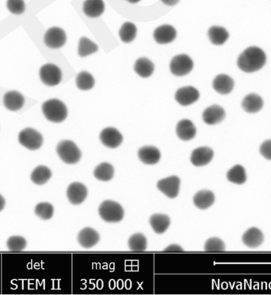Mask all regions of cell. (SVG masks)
I'll return each mask as SVG.
<instances>
[{
  "mask_svg": "<svg viewBox=\"0 0 271 295\" xmlns=\"http://www.w3.org/2000/svg\"><path fill=\"white\" fill-rule=\"evenodd\" d=\"M266 56L263 50L259 47L252 46L246 48L239 55L237 66L245 73H253L259 71L264 67Z\"/></svg>",
  "mask_w": 271,
  "mask_h": 295,
  "instance_id": "1",
  "label": "cell"
},
{
  "mask_svg": "<svg viewBox=\"0 0 271 295\" xmlns=\"http://www.w3.org/2000/svg\"><path fill=\"white\" fill-rule=\"evenodd\" d=\"M42 112L45 118L51 122H63L67 117V109L65 104L55 98L43 103Z\"/></svg>",
  "mask_w": 271,
  "mask_h": 295,
  "instance_id": "2",
  "label": "cell"
},
{
  "mask_svg": "<svg viewBox=\"0 0 271 295\" xmlns=\"http://www.w3.org/2000/svg\"><path fill=\"white\" fill-rule=\"evenodd\" d=\"M57 152L60 159L67 164H76L81 158V151L76 143L70 140L60 142L57 147Z\"/></svg>",
  "mask_w": 271,
  "mask_h": 295,
  "instance_id": "3",
  "label": "cell"
},
{
  "mask_svg": "<svg viewBox=\"0 0 271 295\" xmlns=\"http://www.w3.org/2000/svg\"><path fill=\"white\" fill-rule=\"evenodd\" d=\"M100 216L107 223H118L124 217V209L117 202L106 200L98 209Z\"/></svg>",
  "mask_w": 271,
  "mask_h": 295,
  "instance_id": "4",
  "label": "cell"
},
{
  "mask_svg": "<svg viewBox=\"0 0 271 295\" xmlns=\"http://www.w3.org/2000/svg\"><path fill=\"white\" fill-rule=\"evenodd\" d=\"M193 68V60L186 54L176 56L170 61V72L176 76H184L191 72Z\"/></svg>",
  "mask_w": 271,
  "mask_h": 295,
  "instance_id": "5",
  "label": "cell"
},
{
  "mask_svg": "<svg viewBox=\"0 0 271 295\" xmlns=\"http://www.w3.org/2000/svg\"><path fill=\"white\" fill-rule=\"evenodd\" d=\"M18 142L21 145L30 150L41 148L43 144V136L33 128H26L18 135Z\"/></svg>",
  "mask_w": 271,
  "mask_h": 295,
  "instance_id": "6",
  "label": "cell"
},
{
  "mask_svg": "<svg viewBox=\"0 0 271 295\" xmlns=\"http://www.w3.org/2000/svg\"><path fill=\"white\" fill-rule=\"evenodd\" d=\"M40 78L44 85L56 87L62 80V72L57 66L53 64H44L40 69Z\"/></svg>",
  "mask_w": 271,
  "mask_h": 295,
  "instance_id": "7",
  "label": "cell"
},
{
  "mask_svg": "<svg viewBox=\"0 0 271 295\" xmlns=\"http://www.w3.org/2000/svg\"><path fill=\"white\" fill-rule=\"evenodd\" d=\"M67 41L64 30L59 27H52L44 34V42L47 47L53 49L62 48Z\"/></svg>",
  "mask_w": 271,
  "mask_h": 295,
  "instance_id": "8",
  "label": "cell"
},
{
  "mask_svg": "<svg viewBox=\"0 0 271 295\" xmlns=\"http://www.w3.org/2000/svg\"><path fill=\"white\" fill-rule=\"evenodd\" d=\"M180 187V179L176 176L167 177L159 180L157 187L160 192L170 199L177 197Z\"/></svg>",
  "mask_w": 271,
  "mask_h": 295,
  "instance_id": "9",
  "label": "cell"
},
{
  "mask_svg": "<svg viewBox=\"0 0 271 295\" xmlns=\"http://www.w3.org/2000/svg\"><path fill=\"white\" fill-rule=\"evenodd\" d=\"M176 100L180 105L188 106L196 102L200 97L199 90L194 87H184L179 88L176 94Z\"/></svg>",
  "mask_w": 271,
  "mask_h": 295,
  "instance_id": "10",
  "label": "cell"
},
{
  "mask_svg": "<svg viewBox=\"0 0 271 295\" xmlns=\"http://www.w3.org/2000/svg\"><path fill=\"white\" fill-rule=\"evenodd\" d=\"M100 140L103 145L109 148H117L122 143L123 136L114 127H107L102 131Z\"/></svg>",
  "mask_w": 271,
  "mask_h": 295,
  "instance_id": "11",
  "label": "cell"
},
{
  "mask_svg": "<svg viewBox=\"0 0 271 295\" xmlns=\"http://www.w3.org/2000/svg\"><path fill=\"white\" fill-rule=\"evenodd\" d=\"M67 196L71 204L79 205L87 198V187L81 183H72L67 187Z\"/></svg>",
  "mask_w": 271,
  "mask_h": 295,
  "instance_id": "12",
  "label": "cell"
},
{
  "mask_svg": "<svg viewBox=\"0 0 271 295\" xmlns=\"http://www.w3.org/2000/svg\"><path fill=\"white\" fill-rule=\"evenodd\" d=\"M177 37L176 29L172 25H163L157 27L153 33V37L158 44H166L174 41Z\"/></svg>",
  "mask_w": 271,
  "mask_h": 295,
  "instance_id": "13",
  "label": "cell"
},
{
  "mask_svg": "<svg viewBox=\"0 0 271 295\" xmlns=\"http://www.w3.org/2000/svg\"><path fill=\"white\" fill-rule=\"evenodd\" d=\"M214 152L212 149L207 147H199L193 150L190 157V162L193 166H203L209 164L213 159Z\"/></svg>",
  "mask_w": 271,
  "mask_h": 295,
  "instance_id": "14",
  "label": "cell"
},
{
  "mask_svg": "<svg viewBox=\"0 0 271 295\" xmlns=\"http://www.w3.org/2000/svg\"><path fill=\"white\" fill-rule=\"evenodd\" d=\"M202 118L204 122L209 125L219 124L225 118V110L218 104H213L203 112Z\"/></svg>",
  "mask_w": 271,
  "mask_h": 295,
  "instance_id": "15",
  "label": "cell"
},
{
  "mask_svg": "<svg viewBox=\"0 0 271 295\" xmlns=\"http://www.w3.org/2000/svg\"><path fill=\"white\" fill-rule=\"evenodd\" d=\"M4 104L6 109L10 111H18L23 107L25 98L23 95L18 91L12 90L4 94Z\"/></svg>",
  "mask_w": 271,
  "mask_h": 295,
  "instance_id": "16",
  "label": "cell"
},
{
  "mask_svg": "<svg viewBox=\"0 0 271 295\" xmlns=\"http://www.w3.org/2000/svg\"><path fill=\"white\" fill-rule=\"evenodd\" d=\"M234 80L227 74H218L213 82V88L220 94H229L234 88Z\"/></svg>",
  "mask_w": 271,
  "mask_h": 295,
  "instance_id": "17",
  "label": "cell"
},
{
  "mask_svg": "<svg viewBox=\"0 0 271 295\" xmlns=\"http://www.w3.org/2000/svg\"><path fill=\"white\" fill-rule=\"evenodd\" d=\"M178 137L183 141H190L196 136L197 130L190 120H180L176 127Z\"/></svg>",
  "mask_w": 271,
  "mask_h": 295,
  "instance_id": "18",
  "label": "cell"
},
{
  "mask_svg": "<svg viewBox=\"0 0 271 295\" xmlns=\"http://www.w3.org/2000/svg\"><path fill=\"white\" fill-rule=\"evenodd\" d=\"M100 234L92 228H84L79 233L78 242L82 247L90 249L100 242Z\"/></svg>",
  "mask_w": 271,
  "mask_h": 295,
  "instance_id": "19",
  "label": "cell"
},
{
  "mask_svg": "<svg viewBox=\"0 0 271 295\" xmlns=\"http://www.w3.org/2000/svg\"><path fill=\"white\" fill-rule=\"evenodd\" d=\"M138 157L142 163L146 165H155L159 163L161 154L159 149L155 147H141L138 151Z\"/></svg>",
  "mask_w": 271,
  "mask_h": 295,
  "instance_id": "20",
  "label": "cell"
},
{
  "mask_svg": "<svg viewBox=\"0 0 271 295\" xmlns=\"http://www.w3.org/2000/svg\"><path fill=\"white\" fill-rule=\"evenodd\" d=\"M83 11L89 18H98L104 13V2L103 0H85Z\"/></svg>",
  "mask_w": 271,
  "mask_h": 295,
  "instance_id": "21",
  "label": "cell"
},
{
  "mask_svg": "<svg viewBox=\"0 0 271 295\" xmlns=\"http://www.w3.org/2000/svg\"><path fill=\"white\" fill-rule=\"evenodd\" d=\"M263 107V100L256 94H249L242 101V108L248 113H256Z\"/></svg>",
  "mask_w": 271,
  "mask_h": 295,
  "instance_id": "22",
  "label": "cell"
},
{
  "mask_svg": "<svg viewBox=\"0 0 271 295\" xmlns=\"http://www.w3.org/2000/svg\"><path fill=\"white\" fill-rule=\"evenodd\" d=\"M242 240L245 246L248 247L256 248L262 244L264 240V236L260 230L252 227L245 232Z\"/></svg>",
  "mask_w": 271,
  "mask_h": 295,
  "instance_id": "23",
  "label": "cell"
},
{
  "mask_svg": "<svg viewBox=\"0 0 271 295\" xmlns=\"http://www.w3.org/2000/svg\"><path fill=\"white\" fill-rule=\"evenodd\" d=\"M215 201L213 193L209 190H202L196 193L193 197V203L198 208L205 210L213 205Z\"/></svg>",
  "mask_w": 271,
  "mask_h": 295,
  "instance_id": "24",
  "label": "cell"
},
{
  "mask_svg": "<svg viewBox=\"0 0 271 295\" xmlns=\"http://www.w3.org/2000/svg\"><path fill=\"white\" fill-rule=\"evenodd\" d=\"M155 66L153 63L145 57L138 59L135 63V72L141 78H149L153 74Z\"/></svg>",
  "mask_w": 271,
  "mask_h": 295,
  "instance_id": "25",
  "label": "cell"
},
{
  "mask_svg": "<svg viewBox=\"0 0 271 295\" xmlns=\"http://www.w3.org/2000/svg\"><path fill=\"white\" fill-rule=\"evenodd\" d=\"M149 223L156 233L162 234L168 229L170 220L166 214H156L151 216Z\"/></svg>",
  "mask_w": 271,
  "mask_h": 295,
  "instance_id": "26",
  "label": "cell"
},
{
  "mask_svg": "<svg viewBox=\"0 0 271 295\" xmlns=\"http://www.w3.org/2000/svg\"><path fill=\"white\" fill-rule=\"evenodd\" d=\"M211 43L215 45H222L229 40V34L226 29L221 26H212L208 31Z\"/></svg>",
  "mask_w": 271,
  "mask_h": 295,
  "instance_id": "27",
  "label": "cell"
},
{
  "mask_svg": "<svg viewBox=\"0 0 271 295\" xmlns=\"http://www.w3.org/2000/svg\"><path fill=\"white\" fill-rule=\"evenodd\" d=\"M52 171L50 168L44 166H37V168L34 169L31 174V180L34 184L37 185H42L51 178Z\"/></svg>",
  "mask_w": 271,
  "mask_h": 295,
  "instance_id": "28",
  "label": "cell"
},
{
  "mask_svg": "<svg viewBox=\"0 0 271 295\" xmlns=\"http://www.w3.org/2000/svg\"><path fill=\"white\" fill-rule=\"evenodd\" d=\"M114 169L110 163H103L96 167L94 175L97 180L109 181L114 177Z\"/></svg>",
  "mask_w": 271,
  "mask_h": 295,
  "instance_id": "29",
  "label": "cell"
},
{
  "mask_svg": "<svg viewBox=\"0 0 271 295\" xmlns=\"http://www.w3.org/2000/svg\"><path fill=\"white\" fill-rule=\"evenodd\" d=\"M137 26L133 22H125L120 30H119V36L123 42L130 43L134 41L137 37Z\"/></svg>",
  "mask_w": 271,
  "mask_h": 295,
  "instance_id": "30",
  "label": "cell"
},
{
  "mask_svg": "<svg viewBox=\"0 0 271 295\" xmlns=\"http://www.w3.org/2000/svg\"><path fill=\"white\" fill-rule=\"evenodd\" d=\"M228 180L234 184H243L246 182L247 175L245 169L240 165L233 166L227 173Z\"/></svg>",
  "mask_w": 271,
  "mask_h": 295,
  "instance_id": "31",
  "label": "cell"
},
{
  "mask_svg": "<svg viewBox=\"0 0 271 295\" xmlns=\"http://www.w3.org/2000/svg\"><path fill=\"white\" fill-rule=\"evenodd\" d=\"M98 50V46L95 43L89 40L87 37H81L79 42L78 54L80 57H86L95 53Z\"/></svg>",
  "mask_w": 271,
  "mask_h": 295,
  "instance_id": "32",
  "label": "cell"
},
{
  "mask_svg": "<svg viewBox=\"0 0 271 295\" xmlns=\"http://www.w3.org/2000/svg\"><path fill=\"white\" fill-rule=\"evenodd\" d=\"M129 247L133 252H144L147 249V238L142 233H135L129 239Z\"/></svg>",
  "mask_w": 271,
  "mask_h": 295,
  "instance_id": "33",
  "label": "cell"
},
{
  "mask_svg": "<svg viewBox=\"0 0 271 295\" xmlns=\"http://www.w3.org/2000/svg\"><path fill=\"white\" fill-rule=\"evenodd\" d=\"M77 87L81 90H90L94 87V77L87 71L79 73L76 78Z\"/></svg>",
  "mask_w": 271,
  "mask_h": 295,
  "instance_id": "34",
  "label": "cell"
},
{
  "mask_svg": "<svg viewBox=\"0 0 271 295\" xmlns=\"http://www.w3.org/2000/svg\"><path fill=\"white\" fill-rule=\"evenodd\" d=\"M34 211L43 220H48L54 216V206L50 203H40L36 206Z\"/></svg>",
  "mask_w": 271,
  "mask_h": 295,
  "instance_id": "35",
  "label": "cell"
},
{
  "mask_svg": "<svg viewBox=\"0 0 271 295\" xmlns=\"http://www.w3.org/2000/svg\"><path fill=\"white\" fill-rule=\"evenodd\" d=\"M7 247L11 252L23 251L27 247V242L24 237L20 236H12L7 242Z\"/></svg>",
  "mask_w": 271,
  "mask_h": 295,
  "instance_id": "36",
  "label": "cell"
},
{
  "mask_svg": "<svg viewBox=\"0 0 271 295\" xmlns=\"http://www.w3.org/2000/svg\"><path fill=\"white\" fill-rule=\"evenodd\" d=\"M205 250L206 252H223L225 250V245L221 239L211 237L206 240Z\"/></svg>",
  "mask_w": 271,
  "mask_h": 295,
  "instance_id": "37",
  "label": "cell"
},
{
  "mask_svg": "<svg viewBox=\"0 0 271 295\" xmlns=\"http://www.w3.org/2000/svg\"><path fill=\"white\" fill-rule=\"evenodd\" d=\"M7 7L10 12L19 15L25 12L26 4L24 0H7Z\"/></svg>",
  "mask_w": 271,
  "mask_h": 295,
  "instance_id": "38",
  "label": "cell"
},
{
  "mask_svg": "<svg viewBox=\"0 0 271 295\" xmlns=\"http://www.w3.org/2000/svg\"><path fill=\"white\" fill-rule=\"evenodd\" d=\"M260 154L267 160H271V140L263 142L259 149Z\"/></svg>",
  "mask_w": 271,
  "mask_h": 295,
  "instance_id": "39",
  "label": "cell"
},
{
  "mask_svg": "<svg viewBox=\"0 0 271 295\" xmlns=\"http://www.w3.org/2000/svg\"><path fill=\"white\" fill-rule=\"evenodd\" d=\"M164 251L171 252V253H173V252L179 253V252L184 251V249H183V248L181 247L180 246H179V245L173 244L170 245V246H169L168 247L166 248V249H164Z\"/></svg>",
  "mask_w": 271,
  "mask_h": 295,
  "instance_id": "40",
  "label": "cell"
},
{
  "mask_svg": "<svg viewBox=\"0 0 271 295\" xmlns=\"http://www.w3.org/2000/svg\"><path fill=\"white\" fill-rule=\"evenodd\" d=\"M161 1L165 5L170 6V7L176 5L179 2V0H161Z\"/></svg>",
  "mask_w": 271,
  "mask_h": 295,
  "instance_id": "41",
  "label": "cell"
},
{
  "mask_svg": "<svg viewBox=\"0 0 271 295\" xmlns=\"http://www.w3.org/2000/svg\"><path fill=\"white\" fill-rule=\"evenodd\" d=\"M5 205H6L5 200H4V197H3V196H1V195H0V211H1V210H4V207H5Z\"/></svg>",
  "mask_w": 271,
  "mask_h": 295,
  "instance_id": "42",
  "label": "cell"
},
{
  "mask_svg": "<svg viewBox=\"0 0 271 295\" xmlns=\"http://www.w3.org/2000/svg\"><path fill=\"white\" fill-rule=\"evenodd\" d=\"M127 1L128 3H130V4H137V3L140 2V0H126Z\"/></svg>",
  "mask_w": 271,
  "mask_h": 295,
  "instance_id": "43",
  "label": "cell"
}]
</instances>
